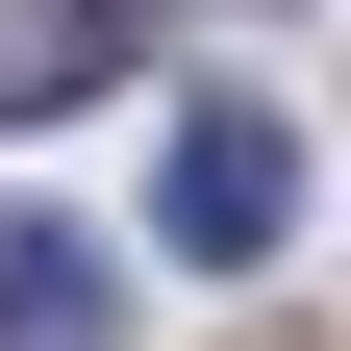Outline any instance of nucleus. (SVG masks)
Listing matches in <instances>:
<instances>
[{"label":"nucleus","mask_w":351,"mask_h":351,"mask_svg":"<svg viewBox=\"0 0 351 351\" xmlns=\"http://www.w3.org/2000/svg\"><path fill=\"white\" fill-rule=\"evenodd\" d=\"M276 226H301V151H276L251 101H201V125H176V251H226V276H251Z\"/></svg>","instance_id":"1"},{"label":"nucleus","mask_w":351,"mask_h":351,"mask_svg":"<svg viewBox=\"0 0 351 351\" xmlns=\"http://www.w3.org/2000/svg\"><path fill=\"white\" fill-rule=\"evenodd\" d=\"M101 75H125V0H0V125L101 101Z\"/></svg>","instance_id":"2"},{"label":"nucleus","mask_w":351,"mask_h":351,"mask_svg":"<svg viewBox=\"0 0 351 351\" xmlns=\"http://www.w3.org/2000/svg\"><path fill=\"white\" fill-rule=\"evenodd\" d=\"M0 351H101V251L75 226H0Z\"/></svg>","instance_id":"3"}]
</instances>
